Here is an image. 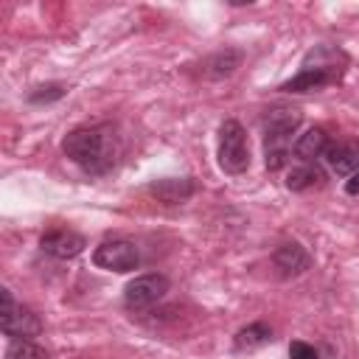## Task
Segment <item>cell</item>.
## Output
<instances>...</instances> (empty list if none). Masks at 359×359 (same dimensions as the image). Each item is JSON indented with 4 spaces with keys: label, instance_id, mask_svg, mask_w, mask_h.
Masks as SVG:
<instances>
[{
    "label": "cell",
    "instance_id": "cell-10",
    "mask_svg": "<svg viewBox=\"0 0 359 359\" xmlns=\"http://www.w3.org/2000/svg\"><path fill=\"white\" fill-rule=\"evenodd\" d=\"M272 264L283 278H297L311 266V255L300 241H283L272 252Z\"/></svg>",
    "mask_w": 359,
    "mask_h": 359
},
{
    "label": "cell",
    "instance_id": "cell-7",
    "mask_svg": "<svg viewBox=\"0 0 359 359\" xmlns=\"http://www.w3.org/2000/svg\"><path fill=\"white\" fill-rule=\"evenodd\" d=\"M93 264L98 269H107V272H132L137 269L140 264V255H137V247L126 238H109V241H101L93 252Z\"/></svg>",
    "mask_w": 359,
    "mask_h": 359
},
{
    "label": "cell",
    "instance_id": "cell-5",
    "mask_svg": "<svg viewBox=\"0 0 359 359\" xmlns=\"http://www.w3.org/2000/svg\"><path fill=\"white\" fill-rule=\"evenodd\" d=\"M3 311H0V328L11 339H34L42 334V320L22 303L14 300L11 289H0Z\"/></svg>",
    "mask_w": 359,
    "mask_h": 359
},
{
    "label": "cell",
    "instance_id": "cell-9",
    "mask_svg": "<svg viewBox=\"0 0 359 359\" xmlns=\"http://www.w3.org/2000/svg\"><path fill=\"white\" fill-rule=\"evenodd\" d=\"M84 247H87L84 236H79L73 230H48L39 238V250L48 252L50 258H59V261H67V258L81 255Z\"/></svg>",
    "mask_w": 359,
    "mask_h": 359
},
{
    "label": "cell",
    "instance_id": "cell-17",
    "mask_svg": "<svg viewBox=\"0 0 359 359\" xmlns=\"http://www.w3.org/2000/svg\"><path fill=\"white\" fill-rule=\"evenodd\" d=\"M62 95H65V84H42L28 95V101L31 104H48V101H56Z\"/></svg>",
    "mask_w": 359,
    "mask_h": 359
},
{
    "label": "cell",
    "instance_id": "cell-13",
    "mask_svg": "<svg viewBox=\"0 0 359 359\" xmlns=\"http://www.w3.org/2000/svg\"><path fill=\"white\" fill-rule=\"evenodd\" d=\"M241 59H244V53H241V50H236V48L219 50V53H213V56L205 62V73H208L210 79L233 76V73H236V67L241 65Z\"/></svg>",
    "mask_w": 359,
    "mask_h": 359
},
{
    "label": "cell",
    "instance_id": "cell-3",
    "mask_svg": "<svg viewBox=\"0 0 359 359\" xmlns=\"http://www.w3.org/2000/svg\"><path fill=\"white\" fill-rule=\"evenodd\" d=\"M303 115L294 107H272L266 109L261 126H264V165L269 171H280L289 163L292 151V135L297 132Z\"/></svg>",
    "mask_w": 359,
    "mask_h": 359
},
{
    "label": "cell",
    "instance_id": "cell-11",
    "mask_svg": "<svg viewBox=\"0 0 359 359\" xmlns=\"http://www.w3.org/2000/svg\"><path fill=\"white\" fill-rule=\"evenodd\" d=\"M149 194L157 196V199L165 202V205H180V202H185L188 196L196 194V182H194V177H182V180H157V182L149 185Z\"/></svg>",
    "mask_w": 359,
    "mask_h": 359
},
{
    "label": "cell",
    "instance_id": "cell-4",
    "mask_svg": "<svg viewBox=\"0 0 359 359\" xmlns=\"http://www.w3.org/2000/svg\"><path fill=\"white\" fill-rule=\"evenodd\" d=\"M219 168L230 177H238L250 168V140L244 126L233 118L219 126Z\"/></svg>",
    "mask_w": 359,
    "mask_h": 359
},
{
    "label": "cell",
    "instance_id": "cell-12",
    "mask_svg": "<svg viewBox=\"0 0 359 359\" xmlns=\"http://www.w3.org/2000/svg\"><path fill=\"white\" fill-rule=\"evenodd\" d=\"M328 143H331V140H328L325 129H323V126H311V129H306V132L294 140L292 151H294L297 160H303V163H314V160H320V157L325 154Z\"/></svg>",
    "mask_w": 359,
    "mask_h": 359
},
{
    "label": "cell",
    "instance_id": "cell-1",
    "mask_svg": "<svg viewBox=\"0 0 359 359\" xmlns=\"http://www.w3.org/2000/svg\"><path fill=\"white\" fill-rule=\"evenodd\" d=\"M62 151L81 171L101 177L115 165L118 146H115V135L109 132V126H79L65 135Z\"/></svg>",
    "mask_w": 359,
    "mask_h": 359
},
{
    "label": "cell",
    "instance_id": "cell-6",
    "mask_svg": "<svg viewBox=\"0 0 359 359\" xmlns=\"http://www.w3.org/2000/svg\"><path fill=\"white\" fill-rule=\"evenodd\" d=\"M171 289L168 278L160 272H149V275H137L135 280L126 283L123 289V306L129 311H146L154 303H160L165 297V292Z\"/></svg>",
    "mask_w": 359,
    "mask_h": 359
},
{
    "label": "cell",
    "instance_id": "cell-16",
    "mask_svg": "<svg viewBox=\"0 0 359 359\" xmlns=\"http://www.w3.org/2000/svg\"><path fill=\"white\" fill-rule=\"evenodd\" d=\"M6 359H48V353L34 339H11Z\"/></svg>",
    "mask_w": 359,
    "mask_h": 359
},
{
    "label": "cell",
    "instance_id": "cell-18",
    "mask_svg": "<svg viewBox=\"0 0 359 359\" xmlns=\"http://www.w3.org/2000/svg\"><path fill=\"white\" fill-rule=\"evenodd\" d=\"M289 359H323V356H320V351L314 345H309L303 339H294L289 345Z\"/></svg>",
    "mask_w": 359,
    "mask_h": 359
},
{
    "label": "cell",
    "instance_id": "cell-14",
    "mask_svg": "<svg viewBox=\"0 0 359 359\" xmlns=\"http://www.w3.org/2000/svg\"><path fill=\"white\" fill-rule=\"evenodd\" d=\"M266 342H272V328H269L266 323H250V325H244V328L236 334V339H233L236 351H255V348H261V345H266Z\"/></svg>",
    "mask_w": 359,
    "mask_h": 359
},
{
    "label": "cell",
    "instance_id": "cell-15",
    "mask_svg": "<svg viewBox=\"0 0 359 359\" xmlns=\"http://www.w3.org/2000/svg\"><path fill=\"white\" fill-rule=\"evenodd\" d=\"M323 182V171L311 163H303V165H294L289 174H286V188L289 191H306L311 185Z\"/></svg>",
    "mask_w": 359,
    "mask_h": 359
},
{
    "label": "cell",
    "instance_id": "cell-2",
    "mask_svg": "<svg viewBox=\"0 0 359 359\" xmlns=\"http://www.w3.org/2000/svg\"><path fill=\"white\" fill-rule=\"evenodd\" d=\"M348 67V56L345 50L334 48V45H314L300 65V73L292 76L289 81L280 84L283 93H311V90H323L328 84L342 81Z\"/></svg>",
    "mask_w": 359,
    "mask_h": 359
},
{
    "label": "cell",
    "instance_id": "cell-8",
    "mask_svg": "<svg viewBox=\"0 0 359 359\" xmlns=\"http://www.w3.org/2000/svg\"><path fill=\"white\" fill-rule=\"evenodd\" d=\"M325 163L337 177H351L359 171V137L331 140L325 149Z\"/></svg>",
    "mask_w": 359,
    "mask_h": 359
},
{
    "label": "cell",
    "instance_id": "cell-19",
    "mask_svg": "<svg viewBox=\"0 0 359 359\" xmlns=\"http://www.w3.org/2000/svg\"><path fill=\"white\" fill-rule=\"evenodd\" d=\"M345 191H348L351 196H356V194H359V171H356V174H351V180L345 182Z\"/></svg>",
    "mask_w": 359,
    "mask_h": 359
}]
</instances>
